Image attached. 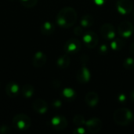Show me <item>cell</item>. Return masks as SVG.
<instances>
[{
	"label": "cell",
	"instance_id": "6da1fadb",
	"mask_svg": "<svg viewBox=\"0 0 134 134\" xmlns=\"http://www.w3.org/2000/svg\"><path fill=\"white\" fill-rule=\"evenodd\" d=\"M78 14L76 10L70 6L61 9L57 15L56 20L57 24L63 28L72 27L77 21Z\"/></svg>",
	"mask_w": 134,
	"mask_h": 134
},
{
	"label": "cell",
	"instance_id": "7a4b0ae2",
	"mask_svg": "<svg viewBox=\"0 0 134 134\" xmlns=\"http://www.w3.org/2000/svg\"><path fill=\"white\" fill-rule=\"evenodd\" d=\"M114 122L119 126H128L133 120V115L132 111L126 108L117 109L113 115Z\"/></svg>",
	"mask_w": 134,
	"mask_h": 134
},
{
	"label": "cell",
	"instance_id": "3957f363",
	"mask_svg": "<svg viewBox=\"0 0 134 134\" xmlns=\"http://www.w3.org/2000/svg\"><path fill=\"white\" fill-rule=\"evenodd\" d=\"M12 126L15 130L24 131L28 130L31 126V119L25 114L20 113L16 115L12 120Z\"/></svg>",
	"mask_w": 134,
	"mask_h": 134
},
{
	"label": "cell",
	"instance_id": "277c9868",
	"mask_svg": "<svg viewBox=\"0 0 134 134\" xmlns=\"http://www.w3.org/2000/svg\"><path fill=\"white\" fill-rule=\"evenodd\" d=\"M81 46L82 45L80 41L77 38H72L65 42L64 49L67 53H76L80 50Z\"/></svg>",
	"mask_w": 134,
	"mask_h": 134
},
{
	"label": "cell",
	"instance_id": "5b68a950",
	"mask_svg": "<svg viewBox=\"0 0 134 134\" xmlns=\"http://www.w3.org/2000/svg\"><path fill=\"white\" fill-rule=\"evenodd\" d=\"M82 38H83V42H84L86 46L88 48L93 49V48H95L96 46H97V45H98V42H99L98 36L93 31H90L86 32L83 35Z\"/></svg>",
	"mask_w": 134,
	"mask_h": 134
},
{
	"label": "cell",
	"instance_id": "8992f818",
	"mask_svg": "<svg viewBox=\"0 0 134 134\" xmlns=\"http://www.w3.org/2000/svg\"><path fill=\"white\" fill-rule=\"evenodd\" d=\"M85 125H86L88 131L91 133H99L103 127L102 121L98 118H93V119H90L89 121L86 122Z\"/></svg>",
	"mask_w": 134,
	"mask_h": 134
},
{
	"label": "cell",
	"instance_id": "52a82bcc",
	"mask_svg": "<svg viewBox=\"0 0 134 134\" xmlns=\"http://www.w3.org/2000/svg\"><path fill=\"white\" fill-rule=\"evenodd\" d=\"M133 31V25L129 21H123L120 23L118 27V32L123 38H128L131 36Z\"/></svg>",
	"mask_w": 134,
	"mask_h": 134
},
{
	"label": "cell",
	"instance_id": "ba28073f",
	"mask_svg": "<svg viewBox=\"0 0 134 134\" xmlns=\"http://www.w3.org/2000/svg\"><path fill=\"white\" fill-rule=\"evenodd\" d=\"M100 34L101 35L108 40H113L115 37V27L110 24L106 23L103 24L100 27Z\"/></svg>",
	"mask_w": 134,
	"mask_h": 134
},
{
	"label": "cell",
	"instance_id": "9c48e42d",
	"mask_svg": "<svg viewBox=\"0 0 134 134\" xmlns=\"http://www.w3.org/2000/svg\"><path fill=\"white\" fill-rule=\"evenodd\" d=\"M51 126L55 130H63L68 126V120L62 115H57L51 119Z\"/></svg>",
	"mask_w": 134,
	"mask_h": 134
},
{
	"label": "cell",
	"instance_id": "30bf717a",
	"mask_svg": "<svg viewBox=\"0 0 134 134\" xmlns=\"http://www.w3.org/2000/svg\"><path fill=\"white\" fill-rule=\"evenodd\" d=\"M116 6L118 11L123 15L131 13L133 9V4L131 0H119Z\"/></svg>",
	"mask_w": 134,
	"mask_h": 134
},
{
	"label": "cell",
	"instance_id": "8fae6325",
	"mask_svg": "<svg viewBox=\"0 0 134 134\" xmlns=\"http://www.w3.org/2000/svg\"><path fill=\"white\" fill-rule=\"evenodd\" d=\"M46 60H47L46 55L42 51H38L33 56L32 65L35 68H40L46 64Z\"/></svg>",
	"mask_w": 134,
	"mask_h": 134
},
{
	"label": "cell",
	"instance_id": "7c38bea8",
	"mask_svg": "<svg viewBox=\"0 0 134 134\" xmlns=\"http://www.w3.org/2000/svg\"><path fill=\"white\" fill-rule=\"evenodd\" d=\"M90 78H91V74L90 72V70L86 67V66H83L78 71H77V74H76V79L77 80L82 83V84H86L90 80Z\"/></svg>",
	"mask_w": 134,
	"mask_h": 134
},
{
	"label": "cell",
	"instance_id": "4fadbf2b",
	"mask_svg": "<svg viewBox=\"0 0 134 134\" xmlns=\"http://www.w3.org/2000/svg\"><path fill=\"white\" fill-rule=\"evenodd\" d=\"M33 110L38 114H45L48 111V104L42 99H36L32 104Z\"/></svg>",
	"mask_w": 134,
	"mask_h": 134
},
{
	"label": "cell",
	"instance_id": "5bb4252c",
	"mask_svg": "<svg viewBox=\"0 0 134 134\" xmlns=\"http://www.w3.org/2000/svg\"><path fill=\"white\" fill-rule=\"evenodd\" d=\"M5 93L9 97H16L20 93V87L17 83L14 82H10L7 83L5 89Z\"/></svg>",
	"mask_w": 134,
	"mask_h": 134
},
{
	"label": "cell",
	"instance_id": "9a60e30c",
	"mask_svg": "<svg viewBox=\"0 0 134 134\" xmlns=\"http://www.w3.org/2000/svg\"><path fill=\"white\" fill-rule=\"evenodd\" d=\"M85 102L90 107H95L99 102L98 94L94 91H90L85 97Z\"/></svg>",
	"mask_w": 134,
	"mask_h": 134
},
{
	"label": "cell",
	"instance_id": "2e32d148",
	"mask_svg": "<svg viewBox=\"0 0 134 134\" xmlns=\"http://www.w3.org/2000/svg\"><path fill=\"white\" fill-rule=\"evenodd\" d=\"M40 31H41V33L44 35H50L54 32L55 26L53 23L49 21H46L42 24Z\"/></svg>",
	"mask_w": 134,
	"mask_h": 134
},
{
	"label": "cell",
	"instance_id": "e0dca14e",
	"mask_svg": "<svg viewBox=\"0 0 134 134\" xmlns=\"http://www.w3.org/2000/svg\"><path fill=\"white\" fill-rule=\"evenodd\" d=\"M71 63V60L70 57L68 54H64L60 56L57 60V65L58 68H61V69H66L69 67Z\"/></svg>",
	"mask_w": 134,
	"mask_h": 134
},
{
	"label": "cell",
	"instance_id": "ac0fdd59",
	"mask_svg": "<svg viewBox=\"0 0 134 134\" xmlns=\"http://www.w3.org/2000/svg\"><path fill=\"white\" fill-rule=\"evenodd\" d=\"M35 93L34 86L31 84H25L21 89V94L25 98H31Z\"/></svg>",
	"mask_w": 134,
	"mask_h": 134
},
{
	"label": "cell",
	"instance_id": "d6986e66",
	"mask_svg": "<svg viewBox=\"0 0 134 134\" xmlns=\"http://www.w3.org/2000/svg\"><path fill=\"white\" fill-rule=\"evenodd\" d=\"M126 40L124 38H114L113 41L111 42V47L113 50H120L122 49L125 46H126Z\"/></svg>",
	"mask_w": 134,
	"mask_h": 134
},
{
	"label": "cell",
	"instance_id": "ffe728a7",
	"mask_svg": "<svg viewBox=\"0 0 134 134\" xmlns=\"http://www.w3.org/2000/svg\"><path fill=\"white\" fill-rule=\"evenodd\" d=\"M94 24V19L92 15L86 14L82 16L81 20V26L84 28H88Z\"/></svg>",
	"mask_w": 134,
	"mask_h": 134
},
{
	"label": "cell",
	"instance_id": "44dd1931",
	"mask_svg": "<svg viewBox=\"0 0 134 134\" xmlns=\"http://www.w3.org/2000/svg\"><path fill=\"white\" fill-rule=\"evenodd\" d=\"M62 97L68 100H71L75 98L76 93L75 90L71 88H65L62 90Z\"/></svg>",
	"mask_w": 134,
	"mask_h": 134
},
{
	"label": "cell",
	"instance_id": "7402d4cb",
	"mask_svg": "<svg viewBox=\"0 0 134 134\" xmlns=\"http://www.w3.org/2000/svg\"><path fill=\"white\" fill-rule=\"evenodd\" d=\"M122 66L126 70H133L134 69V59L132 57H127L124 60Z\"/></svg>",
	"mask_w": 134,
	"mask_h": 134
},
{
	"label": "cell",
	"instance_id": "603a6c76",
	"mask_svg": "<svg viewBox=\"0 0 134 134\" xmlns=\"http://www.w3.org/2000/svg\"><path fill=\"white\" fill-rule=\"evenodd\" d=\"M73 122L77 126H81L84 124H86L85 118L81 115H76L73 119Z\"/></svg>",
	"mask_w": 134,
	"mask_h": 134
},
{
	"label": "cell",
	"instance_id": "cb8c5ba5",
	"mask_svg": "<svg viewBox=\"0 0 134 134\" xmlns=\"http://www.w3.org/2000/svg\"><path fill=\"white\" fill-rule=\"evenodd\" d=\"M20 4L26 8H32L36 5L38 0H19Z\"/></svg>",
	"mask_w": 134,
	"mask_h": 134
},
{
	"label": "cell",
	"instance_id": "d4e9b609",
	"mask_svg": "<svg viewBox=\"0 0 134 134\" xmlns=\"http://www.w3.org/2000/svg\"><path fill=\"white\" fill-rule=\"evenodd\" d=\"M98 52L100 55H105L108 53V47L107 46V45L104 44V45H101L99 49H98Z\"/></svg>",
	"mask_w": 134,
	"mask_h": 134
},
{
	"label": "cell",
	"instance_id": "484cf974",
	"mask_svg": "<svg viewBox=\"0 0 134 134\" xmlns=\"http://www.w3.org/2000/svg\"><path fill=\"white\" fill-rule=\"evenodd\" d=\"M11 129L6 126V125H2L0 126V133L1 134H7L10 132Z\"/></svg>",
	"mask_w": 134,
	"mask_h": 134
},
{
	"label": "cell",
	"instance_id": "4316f807",
	"mask_svg": "<svg viewBox=\"0 0 134 134\" xmlns=\"http://www.w3.org/2000/svg\"><path fill=\"white\" fill-rule=\"evenodd\" d=\"M74 34L75 35H78V36H79V35H81L82 34V32H83V28H82V27L81 26H79V27H75V28H74Z\"/></svg>",
	"mask_w": 134,
	"mask_h": 134
},
{
	"label": "cell",
	"instance_id": "83f0119b",
	"mask_svg": "<svg viewBox=\"0 0 134 134\" xmlns=\"http://www.w3.org/2000/svg\"><path fill=\"white\" fill-rule=\"evenodd\" d=\"M86 133V130L82 127H79V128H76L74 131H73V133L74 134H84Z\"/></svg>",
	"mask_w": 134,
	"mask_h": 134
},
{
	"label": "cell",
	"instance_id": "f1b7e54d",
	"mask_svg": "<svg viewBox=\"0 0 134 134\" xmlns=\"http://www.w3.org/2000/svg\"><path fill=\"white\" fill-rule=\"evenodd\" d=\"M52 86H53V87L57 89V88H59L61 86V82L60 80H58V79H54L52 82Z\"/></svg>",
	"mask_w": 134,
	"mask_h": 134
},
{
	"label": "cell",
	"instance_id": "f546056e",
	"mask_svg": "<svg viewBox=\"0 0 134 134\" xmlns=\"http://www.w3.org/2000/svg\"><path fill=\"white\" fill-rule=\"evenodd\" d=\"M61 105H62L61 101L59 100H55L53 101V103H52V106H53V108H59L61 107Z\"/></svg>",
	"mask_w": 134,
	"mask_h": 134
},
{
	"label": "cell",
	"instance_id": "4dcf8cb0",
	"mask_svg": "<svg viewBox=\"0 0 134 134\" xmlns=\"http://www.w3.org/2000/svg\"><path fill=\"white\" fill-rule=\"evenodd\" d=\"M118 100L120 103H125L126 101V95L125 94H120L118 97Z\"/></svg>",
	"mask_w": 134,
	"mask_h": 134
},
{
	"label": "cell",
	"instance_id": "1f68e13d",
	"mask_svg": "<svg viewBox=\"0 0 134 134\" xmlns=\"http://www.w3.org/2000/svg\"><path fill=\"white\" fill-rule=\"evenodd\" d=\"M107 0H93V2H95V4L98 5H102L106 2Z\"/></svg>",
	"mask_w": 134,
	"mask_h": 134
},
{
	"label": "cell",
	"instance_id": "d6a6232c",
	"mask_svg": "<svg viewBox=\"0 0 134 134\" xmlns=\"http://www.w3.org/2000/svg\"><path fill=\"white\" fill-rule=\"evenodd\" d=\"M130 53H131L133 55H134V42L131 44L130 48Z\"/></svg>",
	"mask_w": 134,
	"mask_h": 134
},
{
	"label": "cell",
	"instance_id": "836d02e7",
	"mask_svg": "<svg viewBox=\"0 0 134 134\" xmlns=\"http://www.w3.org/2000/svg\"><path fill=\"white\" fill-rule=\"evenodd\" d=\"M130 98H131V100L134 101V90L132 92V93H131V95H130Z\"/></svg>",
	"mask_w": 134,
	"mask_h": 134
},
{
	"label": "cell",
	"instance_id": "e575fe53",
	"mask_svg": "<svg viewBox=\"0 0 134 134\" xmlns=\"http://www.w3.org/2000/svg\"><path fill=\"white\" fill-rule=\"evenodd\" d=\"M12 1H14V0H12Z\"/></svg>",
	"mask_w": 134,
	"mask_h": 134
},
{
	"label": "cell",
	"instance_id": "d590c367",
	"mask_svg": "<svg viewBox=\"0 0 134 134\" xmlns=\"http://www.w3.org/2000/svg\"><path fill=\"white\" fill-rule=\"evenodd\" d=\"M133 16H134V13H133Z\"/></svg>",
	"mask_w": 134,
	"mask_h": 134
}]
</instances>
